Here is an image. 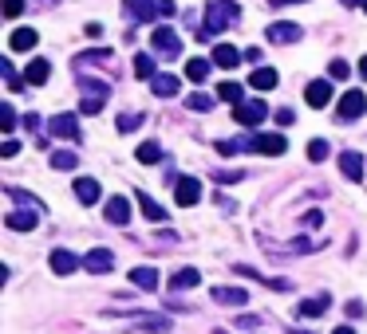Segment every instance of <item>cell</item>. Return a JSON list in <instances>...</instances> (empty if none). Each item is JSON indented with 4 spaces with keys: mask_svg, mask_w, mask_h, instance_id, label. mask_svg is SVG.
Masks as SVG:
<instances>
[{
    "mask_svg": "<svg viewBox=\"0 0 367 334\" xmlns=\"http://www.w3.org/2000/svg\"><path fill=\"white\" fill-rule=\"evenodd\" d=\"M103 216H107L111 225L127 228V225H131V201H127V197H111V201L103 205Z\"/></svg>",
    "mask_w": 367,
    "mask_h": 334,
    "instance_id": "obj_11",
    "label": "cell"
},
{
    "mask_svg": "<svg viewBox=\"0 0 367 334\" xmlns=\"http://www.w3.org/2000/svg\"><path fill=\"white\" fill-rule=\"evenodd\" d=\"M8 197H12V201H20V205H40V201H36V197H28L24 189H8Z\"/></svg>",
    "mask_w": 367,
    "mask_h": 334,
    "instance_id": "obj_41",
    "label": "cell"
},
{
    "mask_svg": "<svg viewBox=\"0 0 367 334\" xmlns=\"http://www.w3.org/2000/svg\"><path fill=\"white\" fill-rule=\"evenodd\" d=\"M83 268H87L91 275H107V271H115V252L111 248H91L87 256H83Z\"/></svg>",
    "mask_w": 367,
    "mask_h": 334,
    "instance_id": "obj_6",
    "label": "cell"
},
{
    "mask_svg": "<svg viewBox=\"0 0 367 334\" xmlns=\"http://www.w3.org/2000/svg\"><path fill=\"white\" fill-rule=\"evenodd\" d=\"M328 153H332V150H328V142H324V138H312L308 142V162H324Z\"/></svg>",
    "mask_w": 367,
    "mask_h": 334,
    "instance_id": "obj_34",
    "label": "cell"
},
{
    "mask_svg": "<svg viewBox=\"0 0 367 334\" xmlns=\"http://www.w3.org/2000/svg\"><path fill=\"white\" fill-rule=\"evenodd\" d=\"M115 126H119L122 134H127V130H138V126H143V114H119V122H115Z\"/></svg>",
    "mask_w": 367,
    "mask_h": 334,
    "instance_id": "obj_37",
    "label": "cell"
},
{
    "mask_svg": "<svg viewBox=\"0 0 367 334\" xmlns=\"http://www.w3.org/2000/svg\"><path fill=\"white\" fill-rule=\"evenodd\" d=\"M340 173H344L347 181H364V153L344 150L340 153Z\"/></svg>",
    "mask_w": 367,
    "mask_h": 334,
    "instance_id": "obj_14",
    "label": "cell"
},
{
    "mask_svg": "<svg viewBox=\"0 0 367 334\" xmlns=\"http://www.w3.org/2000/svg\"><path fill=\"white\" fill-rule=\"evenodd\" d=\"M75 197L83 201V205H99V201H103V189H99V181H95V177H79V181H75Z\"/></svg>",
    "mask_w": 367,
    "mask_h": 334,
    "instance_id": "obj_16",
    "label": "cell"
},
{
    "mask_svg": "<svg viewBox=\"0 0 367 334\" xmlns=\"http://www.w3.org/2000/svg\"><path fill=\"white\" fill-rule=\"evenodd\" d=\"M213 177H217V181H229V185H233V181H241L245 173H241V169H225V173H213Z\"/></svg>",
    "mask_w": 367,
    "mask_h": 334,
    "instance_id": "obj_43",
    "label": "cell"
},
{
    "mask_svg": "<svg viewBox=\"0 0 367 334\" xmlns=\"http://www.w3.org/2000/svg\"><path fill=\"white\" fill-rule=\"evenodd\" d=\"M48 75H52V63H48V59H32V63H28V71H24V79H28L32 86L48 83Z\"/></svg>",
    "mask_w": 367,
    "mask_h": 334,
    "instance_id": "obj_27",
    "label": "cell"
},
{
    "mask_svg": "<svg viewBox=\"0 0 367 334\" xmlns=\"http://www.w3.org/2000/svg\"><path fill=\"white\" fill-rule=\"evenodd\" d=\"M48 130H52L56 138L79 142V119H75V114H71V110H64V114H56V119L48 122Z\"/></svg>",
    "mask_w": 367,
    "mask_h": 334,
    "instance_id": "obj_10",
    "label": "cell"
},
{
    "mask_svg": "<svg viewBox=\"0 0 367 334\" xmlns=\"http://www.w3.org/2000/svg\"><path fill=\"white\" fill-rule=\"evenodd\" d=\"M4 225H8L12 232H32V228L40 225V213L28 205V208H20V213H8V216H4Z\"/></svg>",
    "mask_w": 367,
    "mask_h": 334,
    "instance_id": "obj_13",
    "label": "cell"
},
{
    "mask_svg": "<svg viewBox=\"0 0 367 334\" xmlns=\"http://www.w3.org/2000/svg\"><path fill=\"white\" fill-rule=\"evenodd\" d=\"M364 12H367V4H364Z\"/></svg>",
    "mask_w": 367,
    "mask_h": 334,
    "instance_id": "obj_53",
    "label": "cell"
},
{
    "mask_svg": "<svg viewBox=\"0 0 367 334\" xmlns=\"http://www.w3.org/2000/svg\"><path fill=\"white\" fill-rule=\"evenodd\" d=\"M222 158H233V153H253V138H222L217 142Z\"/></svg>",
    "mask_w": 367,
    "mask_h": 334,
    "instance_id": "obj_25",
    "label": "cell"
},
{
    "mask_svg": "<svg viewBox=\"0 0 367 334\" xmlns=\"http://www.w3.org/2000/svg\"><path fill=\"white\" fill-rule=\"evenodd\" d=\"M198 283H201V271H198V268H182L178 275L170 280V287H174V291H186V287H189V291H194Z\"/></svg>",
    "mask_w": 367,
    "mask_h": 334,
    "instance_id": "obj_26",
    "label": "cell"
},
{
    "mask_svg": "<svg viewBox=\"0 0 367 334\" xmlns=\"http://www.w3.org/2000/svg\"><path fill=\"white\" fill-rule=\"evenodd\" d=\"M79 91H83L79 114H99V107L107 103V95H111V86L99 83V79H79Z\"/></svg>",
    "mask_w": 367,
    "mask_h": 334,
    "instance_id": "obj_3",
    "label": "cell"
},
{
    "mask_svg": "<svg viewBox=\"0 0 367 334\" xmlns=\"http://www.w3.org/2000/svg\"><path fill=\"white\" fill-rule=\"evenodd\" d=\"M289 334H316V331H289Z\"/></svg>",
    "mask_w": 367,
    "mask_h": 334,
    "instance_id": "obj_51",
    "label": "cell"
},
{
    "mask_svg": "<svg viewBox=\"0 0 367 334\" xmlns=\"http://www.w3.org/2000/svg\"><path fill=\"white\" fill-rule=\"evenodd\" d=\"M245 63H261V47H245Z\"/></svg>",
    "mask_w": 367,
    "mask_h": 334,
    "instance_id": "obj_46",
    "label": "cell"
},
{
    "mask_svg": "<svg viewBox=\"0 0 367 334\" xmlns=\"http://www.w3.org/2000/svg\"><path fill=\"white\" fill-rule=\"evenodd\" d=\"M359 75L367 79V55H364V59H359Z\"/></svg>",
    "mask_w": 367,
    "mask_h": 334,
    "instance_id": "obj_49",
    "label": "cell"
},
{
    "mask_svg": "<svg viewBox=\"0 0 367 334\" xmlns=\"http://www.w3.org/2000/svg\"><path fill=\"white\" fill-rule=\"evenodd\" d=\"M75 268H79L75 252H67V248H56V252H52V271H56V275H71Z\"/></svg>",
    "mask_w": 367,
    "mask_h": 334,
    "instance_id": "obj_21",
    "label": "cell"
},
{
    "mask_svg": "<svg viewBox=\"0 0 367 334\" xmlns=\"http://www.w3.org/2000/svg\"><path fill=\"white\" fill-rule=\"evenodd\" d=\"M304 225H308V228H320L324 225V213H316V208H312V213H304Z\"/></svg>",
    "mask_w": 367,
    "mask_h": 334,
    "instance_id": "obj_45",
    "label": "cell"
},
{
    "mask_svg": "<svg viewBox=\"0 0 367 334\" xmlns=\"http://www.w3.org/2000/svg\"><path fill=\"white\" fill-rule=\"evenodd\" d=\"M241 59H245V52H237V47H229V43H217V47H213V67H222V71L237 67Z\"/></svg>",
    "mask_w": 367,
    "mask_h": 334,
    "instance_id": "obj_17",
    "label": "cell"
},
{
    "mask_svg": "<svg viewBox=\"0 0 367 334\" xmlns=\"http://www.w3.org/2000/svg\"><path fill=\"white\" fill-rule=\"evenodd\" d=\"M265 114H268V107L261 103V98H253V103H237V110H233V119L241 122V126H261Z\"/></svg>",
    "mask_w": 367,
    "mask_h": 334,
    "instance_id": "obj_7",
    "label": "cell"
},
{
    "mask_svg": "<svg viewBox=\"0 0 367 334\" xmlns=\"http://www.w3.org/2000/svg\"><path fill=\"white\" fill-rule=\"evenodd\" d=\"M0 71H4V79H8V86H12V91H20V86H24V79L16 75V67H12L8 59H4V63H0Z\"/></svg>",
    "mask_w": 367,
    "mask_h": 334,
    "instance_id": "obj_36",
    "label": "cell"
},
{
    "mask_svg": "<svg viewBox=\"0 0 367 334\" xmlns=\"http://www.w3.org/2000/svg\"><path fill=\"white\" fill-rule=\"evenodd\" d=\"M277 71H273V67H257V71H253V86H257V91H273V86H277Z\"/></svg>",
    "mask_w": 367,
    "mask_h": 334,
    "instance_id": "obj_29",
    "label": "cell"
},
{
    "mask_svg": "<svg viewBox=\"0 0 367 334\" xmlns=\"http://www.w3.org/2000/svg\"><path fill=\"white\" fill-rule=\"evenodd\" d=\"M273 8H285V4H304V0H268Z\"/></svg>",
    "mask_w": 367,
    "mask_h": 334,
    "instance_id": "obj_47",
    "label": "cell"
},
{
    "mask_svg": "<svg viewBox=\"0 0 367 334\" xmlns=\"http://www.w3.org/2000/svg\"><path fill=\"white\" fill-rule=\"evenodd\" d=\"M150 86H154L158 98H174V95L182 91V79H174V75H154V79H150Z\"/></svg>",
    "mask_w": 367,
    "mask_h": 334,
    "instance_id": "obj_24",
    "label": "cell"
},
{
    "mask_svg": "<svg viewBox=\"0 0 367 334\" xmlns=\"http://www.w3.org/2000/svg\"><path fill=\"white\" fill-rule=\"evenodd\" d=\"M328 307H332V303H328V295H312V299H304L301 307H296V314H301V319H320Z\"/></svg>",
    "mask_w": 367,
    "mask_h": 334,
    "instance_id": "obj_23",
    "label": "cell"
},
{
    "mask_svg": "<svg viewBox=\"0 0 367 334\" xmlns=\"http://www.w3.org/2000/svg\"><path fill=\"white\" fill-rule=\"evenodd\" d=\"M332 334H356V331H352V326H347V323H344V326H336V331H332Z\"/></svg>",
    "mask_w": 367,
    "mask_h": 334,
    "instance_id": "obj_48",
    "label": "cell"
},
{
    "mask_svg": "<svg viewBox=\"0 0 367 334\" xmlns=\"http://www.w3.org/2000/svg\"><path fill=\"white\" fill-rule=\"evenodd\" d=\"M131 283L143 287V291H158L162 275H158V268H131Z\"/></svg>",
    "mask_w": 367,
    "mask_h": 334,
    "instance_id": "obj_19",
    "label": "cell"
},
{
    "mask_svg": "<svg viewBox=\"0 0 367 334\" xmlns=\"http://www.w3.org/2000/svg\"><path fill=\"white\" fill-rule=\"evenodd\" d=\"M217 98H222V103H233V107H237V103H245V86H241V83H222V86H217Z\"/></svg>",
    "mask_w": 367,
    "mask_h": 334,
    "instance_id": "obj_31",
    "label": "cell"
},
{
    "mask_svg": "<svg viewBox=\"0 0 367 334\" xmlns=\"http://www.w3.org/2000/svg\"><path fill=\"white\" fill-rule=\"evenodd\" d=\"M122 12L134 24H158V20H166V16H174V0H127Z\"/></svg>",
    "mask_w": 367,
    "mask_h": 334,
    "instance_id": "obj_2",
    "label": "cell"
},
{
    "mask_svg": "<svg viewBox=\"0 0 367 334\" xmlns=\"http://www.w3.org/2000/svg\"><path fill=\"white\" fill-rule=\"evenodd\" d=\"M150 47H154L162 59H174V55L182 52V40L174 28H166V24H154V32H150Z\"/></svg>",
    "mask_w": 367,
    "mask_h": 334,
    "instance_id": "obj_4",
    "label": "cell"
},
{
    "mask_svg": "<svg viewBox=\"0 0 367 334\" xmlns=\"http://www.w3.org/2000/svg\"><path fill=\"white\" fill-rule=\"evenodd\" d=\"M0 130H4V134L16 130V110H12V107H0Z\"/></svg>",
    "mask_w": 367,
    "mask_h": 334,
    "instance_id": "obj_35",
    "label": "cell"
},
{
    "mask_svg": "<svg viewBox=\"0 0 367 334\" xmlns=\"http://www.w3.org/2000/svg\"><path fill=\"white\" fill-rule=\"evenodd\" d=\"M213 299L222 303V307H245L249 291H241V287H213Z\"/></svg>",
    "mask_w": 367,
    "mask_h": 334,
    "instance_id": "obj_22",
    "label": "cell"
},
{
    "mask_svg": "<svg viewBox=\"0 0 367 334\" xmlns=\"http://www.w3.org/2000/svg\"><path fill=\"white\" fill-rule=\"evenodd\" d=\"M301 36H304L301 24H285V20L268 24V40H273V43H296Z\"/></svg>",
    "mask_w": 367,
    "mask_h": 334,
    "instance_id": "obj_15",
    "label": "cell"
},
{
    "mask_svg": "<svg viewBox=\"0 0 367 334\" xmlns=\"http://www.w3.org/2000/svg\"><path fill=\"white\" fill-rule=\"evenodd\" d=\"M134 75L138 79H154V59H150V55H134Z\"/></svg>",
    "mask_w": 367,
    "mask_h": 334,
    "instance_id": "obj_32",
    "label": "cell"
},
{
    "mask_svg": "<svg viewBox=\"0 0 367 334\" xmlns=\"http://www.w3.org/2000/svg\"><path fill=\"white\" fill-rule=\"evenodd\" d=\"M134 201L143 205V216H146V220H154V225H162V220H166V208L158 205L150 193H143V189H138V193H134Z\"/></svg>",
    "mask_w": 367,
    "mask_h": 334,
    "instance_id": "obj_20",
    "label": "cell"
},
{
    "mask_svg": "<svg viewBox=\"0 0 367 334\" xmlns=\"http://www.w3.org/2000/svg\"><path fill=\"white\" fill-rule=\"evenodd\" d=\"M304 98H308V107H328L332 103V79H312L304 86Z\"/></svg>",
    "mask_w": 367,
    "mask_h": 334,
    "instance_id": "obj_12",
    "label": "cell"
},
{
    "mask_svg": "<svg viewBox=\"0 0 367 334\" xmlns=\"http://www.w3.org/2000/svg\"><path fill=\"white\" fill-rule=\"evenodd\" d=\"M289 150L285 134H253V153H265V158H280Z\"/></svg>",
    "mask_w": 367,
    "mask_h": 334,
    "instance_id": "obj_8",
    "label": "cell"
},
{
    "mask_svg": "<svg viewBox=\"0 0 367 334\" xmlns=\"http://www.w3.org/2000/svg\"><path fill=\"white\" fill-rule=\"evenodd\" d=\"M364 107H367V95L359 91V86H352V91H344V98H340V122H356L364 119Z\"/></svg>",
    "mask_w": 367,
    "mask_h": 334,
    "instance_id": "obj_5",
    "label": "cell"
},
{
    "mask_svg": "<svg viewBox=\"0 0 367 334\" xmlns=\"http://www.w3.org/2000/svg\"><path fill=\"white\" fill-rule=\"evenodd\" d=\"M210 107H213L210 95H189V110H198V114H201V110H210Z\"/></svg>",
    "mask_w": 367,
    "mask_h": 334,
    "instance_id": "obj_39",
    "label": "cell"
},
{
    "mask_svg": "<svg viewBox=\"0 0 367 334\" xmlns=\"http://www.w3.org/2000/svg\"><path fill=\"white\" fill-rule=\"evenodd\" d=\"M340 4H347V8H356V4H367V0H340Z\"/></svg>",
    "mask_w": 367,
    "mask_h": 334,
    "instance_id": "obj_50",
    "label": "cell"
},
{
    "mask_svg": "<svg viewBox=\"0 0 367 334\" xmlns=\"http://www.w3.org/2000/svg\"><path fill=\"white\" fill-rule=\"evenodd\" d=\"M75 165H79L75 153H67V150H56V153H52V169H75Z\"/></svg>",
    "mask_w": 367,
    "mask_h": 334,
    "instance_id": "obj_33",
    "label": "cell"
},
{
    "mask_svg": "<svg viewBox=\"0 0 367 334\" xmlns=\"http://www.w3.org/2000/svg\"><path fill=\"white\" fill-rule=\"evenodd\" d=\"M328 75H332V79H347V75H352V67H347V59H332V67H328Z\"/></svg>",
    "mask_w": 367,
    "mask_h": 334,
    "instance_id": "obj_38",
    "label": "cell"
},
{
    "mask_svg": "<svg viewBox=\"0 0 367 334\" xmlns=\"http://www.w3.org/2000/svg\"><path fill=\"white\" fill-rule=\"evenodd\" d=\"M241 20V4L237 0H210L206 4V36H217Z\"/></svg>",
    "mask_w": 367,
    "mask_h": 334,
    "instance_id": "obj_1",
    "label": "cell"
},
{
    "mask_svg": "<svg viewBox=\"0 0 367 334\" xmlns=\"http://www.w3.org/2000/svg\"><path fill=\"white\" fill-rule=\"evenodd\" d=\"M20 12H24V0H4V16H8V20L20 16Z\"/></svg>",
    "mask_w": 367,
    "mask_h": 334,
    "instance_id": "obj_42",
    "label": "cell"
},
{
    "mask_svg": "<svg viewBox=\"0 0 367 334\" xmlns=\"http://www.w3.org/2000/svg\"><path fill=\"white\" fill-rule=\"evenodd\" d=\"M273 119H277V126H292V122H296V114H292L289 107H280L277 114H273Z\"/></svg>",
    "mask_w": 367,
    "mask_h": 334,
    "instance_id": "obj_40",
    "label": "cell"
},
{
    "mask_svg": "<svg viewBox=\"0 0 367 334\" xmlns=\"http://www.w3.org/2000/svg\"><path fill=\"white\" fill-rule=\"evenodd\" d=\"M40 4H56V0H40Z\"/></svg>",
    "mask_w": 367,
    "mask_h": 334,
    "instance_id": "obj_52",
    "label": "cell"
},
{
    "mask_svg": "<svg viewBox=\"0 0 367 334\" xmlns=\"http://www.w3.org/2000/svg\"><path fill=\"white\" fill-rule=\"evenodd\" d=\"M174 201H178V205H198L201 201V181L198 177H178V181H174Z\"/></svg>",
    "mask_w": 367,
    "mask_h": 334,
    "instance_id": "obj_9",
    "label": "cell"
},
{
    "mask_svg": "<svg viewBox=\"0 0 367 334\" xmlns=\"http://www.w3.org/2000/svg\"><path fill=\"white\" fill-rule=\"evenodd\" d=\"M16 150H20V142H16V138H12V134H8V142L0 146V153H4V158H16Z\"/></svg>",
    "mask_w": 367,
    "mask_h": 334,
    "instance_id": "obj_44",
    "label": "cell"
},
{
    "mask_svg": "<svg viewBox=\"0 0 367 334\" xmlns=\"http://www.w3.org/2000/svg\"><path fill=\"white\" fill-rule=\"evenodd\" d=\"M134 158H138L143 165H154V162H162V146H158V142H143Z\"/></svg>",
    "mask_w": 367,
    "mask_h": 334,
    "instance_id": "obj_30",
    "label": "cell"
},
{
    "mask_svg": "<svg viewBox=\"0 0 367 334\" xmlns=\"http://www.w3.org/2000/svg\"><path fill=\"white\" fill-rule=\"evenodd\" d=\"M36 43H40L36 28H16V32L8 36V52H32Z\"/></svg>",
    "mask_w": 367,
    "mask_h": 334,
    "instance_id": "obj_18",
    "label": "cell"
},
{
    "mask_svg": "<svg viewBox=\"0 0 367 334\" xmlns=\"http://www.w3.org/2000/svg\"><path fill=\"white\" fill-rule=\"evenodd\" d=\"M186 79L189 83H206V79H210V59H189L186 63Z\"/></svg>",
    "mask_w": 367,
    "mask_h": 334,
    "instance_id": "obj_28",
    "label": "cell"
}]
</instances>
